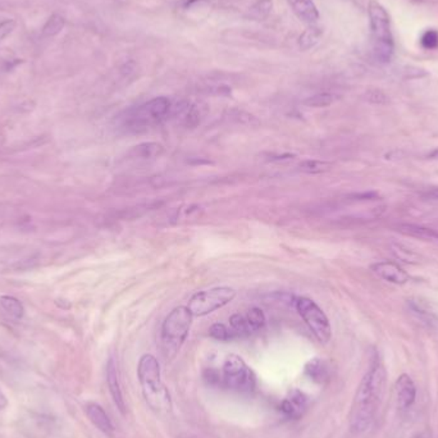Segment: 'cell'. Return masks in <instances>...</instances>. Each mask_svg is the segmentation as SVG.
<instances>
[{"label":"cell","mask_w":438,"mask_h":438,"mask_svg":"<svg viewBox=\"0 0 438 438\" xmlns=\"http://www.w3.org/2000/svg\"><path fill=\"white\" fill-rule=\"evenodd\" d=\"M386 368L376 357L359 383L351 404L349 424L352 432H367L373 424L386 389Z\"/></svg>","instance_id":"6da1fadb"},{"label":"cell","mask_w":438,"mask_h":438,"mask_svg":"<svg viewBox=\"0 0 438 438\" xmlns=\"http://www.w3.org/2000/svg\"><path fill=\"white\" fill-rule=\"evenodd\" d=\"M138 377L145 400L149 407L159 413L169 412L172 409L170 394L168 388L162 382L161 365L157 357L151 354H145L140 357Z\"/></svg>","instance_id":"7a4b0ae2"},{"label":"cell","mask_w":438,"mask_h":438,"mask_svg":"<svg viewBox=\"0 0 438 438\" xmlns=\"http://www.w3.org/2000/svg\"><path fill=\"white\" fill-rule=\"evenodd\" d=\"M370 31L373 39V53L378 62L389 63L394 53L391 19L386 8L377 0H370L368 6Z\"/></svg>","instance_id":"3957f363"},{"label":"cell","mask_w":438,"mask_h":438,"mask_svg":"<svg viewBox=\"0 0 438 438\" xmlns=\"http://www.w3.org/2000/svg\"><path fill=\"white\" fill-rule=\"evenodd\" d=\"M172 111V104L168 98L159 96L133 109L123 119L126 130L133 133L148 131L156 126L161 125Z\"/></svg>","instance_id":"277c9868"},{"label":"cell","mask_w":438,"mask_h":438,"mask_svg":"<svg viewBox=\"0 0 438 438\" xmlns=\"http://www.w3.org/2000/svg\"><path fill=\"white\" fill-rule=\"evenodd\" d=\"M193 314L188 307L173 309L164 320L162 327V342L167 354L175 355L188 337L190 327L193 323Z\"/></svg>","instance_id":"5b68a950"},{"label":"cell","mask_w":438,"mask_h":438,"mask_svg":"<svg viewBox=\"0 0 438 438\" xmlns=\"http://www.w3.org/2000/svg\"><path fill=\"white\" fill-rule=\"evenodd\" d=\"M222 386L241 394H251L257 388V377L243 357L232 354L223 364Z\"/></svg>","instance_id":"8992f818"},{"label":"cell","mask_w":438,"mask_h":438,"mask_svg":"<svg viewBox=\"0 0 438 438\" xmlns=\"http://www.w3.org/2000/svg\"><path fill=\"white\" fill-rule=\"evenodd\" d=\"M236 297L231 287H215L195 294L188 301V310L194 317H204L230 304Z\"/></svg>","instance_id":"52a82bcc"},{"label":"cell","mask_w":438,"mask_h":438,"mask_svg":"<svg viewBox=\"0 0 438 438\" xmlns=\"http://www.w3.org/2000/svg\"><path fill=\"white\" fill-rule=\"evenodd\" d=\"M296 310L301 318L307 323L309 330L313 332L315 338L320 344L330 342L332 337V328L330 320L325 312L313 300L307 297H300L296 300Z\"/></svg>","instance_id":"ba28073f"},{"label":"cell","mask_w":438,"mask_h":438,"mask_svg":"<svg viewBox=\"0 0 438 438\" xmlns=\"http://www.w3.org/2000/svg\"><path fill=\"white\" fill-rule=\"evenodd\" d=\"M396 404L400 410H407L413 407L417 399V386L409 375H401L394 382Z\"/></svg>","instance_id":"9c48e42d"},{"label":"cell","mask_w":438,"mask_h":438,"mask_svg":"<svg viewBox=\"0 0 438 438\" xmlns=\"http://www.w3.org/2000/svg\"><path fill=\"white\" fill-rule=\"evenodd\" d=\"M307 407V397L299 389H292L280 405L282 414L288 419H299Z\"/></svg>","instance_id":"30bf717a"},{"label":"cell","mask_w":438,"mask_h":438,"mask_svg":"<svg viewBox=\"0 0 438 438\" xmlns=\"http://www.w3.org/2000/svg\"><path fill=\"white\" fill-rule=\"evenodd\" d=\"M372 272L384 281L394 285H405L409 281V275L401 268L399 264L392 262H380L370 267Z\"/></svg>","instance_id":"8fae6325"},{"label":"cell","mask_w":438,"mask_h":438,"mask_svg":"<svg viewBox=\"0 0 438 438\" xmlns=\"http://www.w3.org/2000/svg\"><path fill=\"white\" fill-rule=\"evenodd\" d=\"M107 383L116 407L121 413L125 414L126 402L125 399H123V394H122L121 382H119L118 368H117V363L113 357L109 359L107 364Z\"/></svg>","instance_id":"7c38bea8"},{"label":"cell","mask_w":438,"mask_h":438,"mask_svg":"<svg viewBox=\"0 0 438 438\" xmlns=\"http://www.w3.org/2000/svg\"><path fill=\"white\" fill-rule=\"evenodd\" d=\"M85 410H86V415H88V419L91 420V423L99 431L106 433L107 436H112L113 432H114V427H113L112 422H111L109 417L106 413V410L99 404L90 402L85 407Z\"/></svg>","instance_id":"4fadbf2b"},{"label":"cell","mask_w":438,"mask_h":438,"mask_svg":"<svg viewBox=\"0 0 438 438\" xmlns=\"http://www.w3.org/2000/svg\"><path fill=\"white\" fill-rule=\"evenodd\" d=\"M288 4L292 8L295 14L309 25H314L320 19L318 8L314 4L313 0H287Z\"/></svg>","instance_id":"5bb4252c"},{"label":"cell","mask_w":438,"mask_h":438,"mask_svg":"<svg viewBox=\"0 0 438 438\" xmlns=\"http://www.w3.org/2000/svg\"><path fill=\"white\" fill-rule=\"evenodd\" d=\"M396 231L400 232L409 238H419L424 241H438V230L424 227V225L402 223L396 227Z\"/></svg>","instance_id":"9a60e30c"},{"label":"cell","mask_w":438,"mask_h":438,"mask_svg":"<svg viewBox=\"0 0 438 438\" xmlns=\"http://www.w3.org/2000/svg\"><path fill=\"white\" fill-rule=\"evenodd\" d=\"M305 375L314 382L325 384L330 380V368L325 360L314 357L305 365Z\"/></svg>","instance_id":"2e32d148"},{"label":"cell","mask_w":438,"mask_h":438,"mask_svg":"<svg viewBox=\"0 0 438 438\" xmlns=\"http://www.w3.org/2000/svg\"><path fill=\"white\" fill-rule=\"evenodd\" d=\"M163 146L158 143H143V144L133 146L131 151V157L135 159H154L163 154Z\"/></svg>","instance_id":"e0dca14e"},{"label":"cell","mask_w":438,"mask_h":438,"mask_svg":"<svg viewBox=\"0 0 438 438\" xmlns=\"http://www.w3.org/2000/svg\"><path fill=\"white\" fill-rule=\"evenodd\" d=\"M0 307L16 320H21L25 314V307L22 305V302L9 295L0 296Z\"/></svg>","instance_id":"ac0fdd59"},{"label":"cell","mask_w":438,"mask_h":438,"mask_svg":"<svg viewBox=\"0 0 438 438\" xmlns=\"http://www.w3.org/2000/svg\"><path fill=\"white\" fill-rule=\"evenodd\" d=\"M66 25V19L61 14H53L51 19L46 21L43 27V35L45 38H53L62 31L63 27Z\"/></svg>","instance_id":"d6986e66"},{"label":"cell","mask_w":438,"mask_h":438,"mask_svg":"<svg viewBox=\"0 0 438 438\" xmlns=\"http://www.w3.org/2000/svg\"><path fill=\"white\" fill-rule=\"evenodd\" d=\"M337 99V95L331 94V93H320V94H315L307 98V101H304V104L307 107L326 108L332 106Z\"/></svg>","instance_id":"ffe728a7"},{"label":"cell","mask_w":438,"mask_h":438,"mask_svg":"<svg viewBox=\"0 0 438 438\" xmlns=\"http://www.w3.org/2000/svg\"><path fill=\"white\" fill-rule=\"evenodd\" d=\"M230 323H231L232 331L235 332L236 337H246V336H250L251 333H254L251 331L250 326L244 315H240V314L232 315Z\"/></svg>","instance_id":"44dd1931"},{"label":"cell","mask_w":438,"mask_h":438,"mask_svg":"<svg viewBox=\"0 0 438 438\" xmlns=\"http://www.w3.org/2000/svg\"><path fill=\"white\" fill-rule=\"evenodd\" d=\"M273 8V0H257L250 8V16L254 19L262 21L270 16Z\"/></svg>","instance_id":"7402d4cb"},{"label":"cell","mask_w":438,"mask_h":438,"mask_svg":"<svg viewBox=\"0 0 438 438\" xmlns=\"http://www.w3.org/2000/svg\"><path fill=\"white\" fill-rule=\"evenodd\" d=\"M320 36H322V31L318 27L307 29V31L304 32L299 39V45H300L301 49L307 51V49L313 48L314 45L318 43Z\"/></svg>","instance_id":"603a6c76"},{"label":"cell","mask_w":438,"mask_h":438,"mask_svg":"<svg viewBox=\"0 0 438 438\" xmlns=\"http://www.w3.org/2000/svg\"><path fill=\"white\" fill-rule=\"evenodd\" d=\"M332 168V164L328 162H322V161H304L302 163L299 164V169L301 172L305 173H325L327 170Z\"/></svg>","instance_id":"cb8c5ba5"},{"label":"cell","mask_w":438,"mask_h":438,"mask_svg":"<svg viewBox=\"0 0 438 438\" xmlns=\"http://www.w3.org/2000/svg\"><path fill=\"white\" fill-rule=\"evenodd\" d=\"M245 318L248 320L253 332L259 331L265 325V317L259 307H251Z\"/></svg>","instance_id":"d4e9b609"},{"label":"cell","mask_w":438,"mask_h":438,"mask_svg":"<svg viewBox=\"0 0 438 438\" xmlns=\"http://www.w3.org/2000/svg\"><path fill=\"white\" fill-rule=\"evenodd\" d=\"M209 336L213 337L214 340H218V341H230L232 338L236 337L235 332L227 328L225 325L222 323H215L213 326L209 328Z\"/></svg>","instance_id":"484cf974"},{"label":"cell","mask_w":438,"mask_h":438,"mask_svg":"<svg viewBox=\"0 0 438 438\" xmlns=\"http://www.w3.org/2000/svg\"><path fill=\"white\" fill-rule=\"evenodd\" d=\"M420 45L426 51H436L438 49V31L434 29H429L422 34Z\"/></svg>","instance_id":"4316f807"},{"label":"cell","mask_w":438,"mask_h":438,"mask_svg":"<svg viewBox=\"0 0 438 438\" xmlns=\"http://www.w3.org/2000/svg\"><path fill=\"white\" fill-rule=\"evenodd\" d=\"M17 27V22L14 19H6L0 24V41L8 38Z\"/></svg>","instance_id":"83f0119b"},{"label":"cell","mask_w":438,"mask_h":438,"mask_svg":"<svg viewBox=\"0 0 438 438\" xmlns=\"http://www.w3.org/2000/svg\"><path fill=\"white\" fill-rule=\"evenodd\" d=\"M204 378L210 386H222V376L218 370H207L204 372Z\"/></svg>","instance_id":"f1b7e54d"},{"label":"cell","mask_w":438,"mask_h":438,"mask_svg":"<svg viewBox=\"0 0 438 438\" xmlns=\"http://www.w3.org/2000/svg\"><path fill=\"white\" fill-rule=\"evenodd\" d=\"M368 101L370 103H378V104H382L386 101V95L383 94L381 90H373V91H368Z\"/></svg>","instance_id":"f546056e"},{"label":"cell","mask_w":438,"mask_h":438,"mask_svg":"<svg viewBox=\"0 0 438 438\" xmlns=\"http://www.w3.org/2000/svg\"><path fill=\"white\" fill-rule=\"evenodd\" d=\"M424 198L427 199H431V200H438V188H432V190H429V191H427L423 194Z\"/></svg>","instance_id":"4dcf8cb0"},{"label":"cell","mask_w":438,"mask_h":438,"mask_svg":"<svg viewBox=\"0 0 438 438\" xmlns=\"http://www.w3.org/2000/svg\"><path fill=\"white\" fill-rule=\"evenodd\" d=\"M8 407V399H6V394L1 392V389H0V410H3V409H6Z\"/></svg>","instance_id":"1f68e13d"},{"label":"cell","mask_w":438,"mask_h":438,"mask_svg":"<svg viewBox=\"0 0 438 438\" xmlns=\"http://www.w3.org/2000/svg\"><path fill=\"white\" fill-rule=\"evenodd\" d=\"M410 438H433V436L429 432H419L415 433V434Z\"/></svg>","instance_id":"d6a6232c"}]
</instances>
